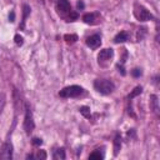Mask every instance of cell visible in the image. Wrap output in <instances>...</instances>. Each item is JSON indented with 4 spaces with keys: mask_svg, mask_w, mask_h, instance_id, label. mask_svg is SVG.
Segmentation results:
<instances>
[{
    "mask_svg": "<svg viewBox=\"0 0 160 160\" xmlns=\"http://www.w3.org/2000/svg\"><path fill=\"white\" fill-rule=\"evenodd\" d=\"M94 88L98 93L103 94V95H109L114 92L115 89V85L113 82H110V80H106V79H98L95 80L94 83Z\"/></svg>",
    "mask_w": 160,
    "mask_h": 160,
    "instance_id": "cell-1",
    "label": "cell"
},
{
    "mask_svg": "<svg viewBox=\"0 0 160 160\" xmlns=\"http://www.w3.org/2000/svg\"><path fill=\"white\" fill-rule=\"evenodd\" d=\"M83 88L82 87H78V85H70L64 88L63 90H60L59 96L61 98H78L83 94Z\"/></svg>",
    "mask_w": 160,
    "mask_h": 160,
    "instance_id": "cell-2",
    "label": "cell"
},
{
    "mask_svg": "<svg viewBox=\"0 0 160 160\" xmlns=\"http://www.w3.org/2000/svg\"><path fill=\"white\" fill-rule=\"evenodd\" d=\"M35 128V124H34V119H33V115H31V111H30V108L26 105L25 106V120H24V130L25 133L29 135Z\"/></svg>",
    "mask_w": 160,
    "mask_h": 160,
    "instance_id": "cell-3",
    "label": "cell"
},
{
    "mask_svg": "<svg viewBox=\"0 0 160 160\" xmlns=\"http://www.w3.org/2000/svg\"><path fill=\"white\" fill-rule=\"evenodd\" d=\"M134 15L136 16L138 20L140 21H148V20H153L154 16L144 8V7H135V10H134Z\"/></svg>",
    "mask_w": 160,
    "mask_h": 160,
    "instance_id": "cell-4",
    "label": "cell"
},
{
    "mask_svg": "<svg viewBox=\"0 0 160 160\" xmlns=\"http://www.w3.org/2000/svg\"><path fill=\"white\" fill-rule=\"evenodd\" d=\"M13 158V145L12 143H5L2 146V150H0V159H5V160H10Z\"/></svg>",
    "mask_w": 160,
    "mask_h": 160,
    "instance_id": "cell-5",
    "label": "cell"
},
{
    "mask_svg": "<svg viewBox=\"0 0 160 160\" xmlns=\"http://www.w3.org/2000/svg\"><path fill=\"white\" fill-rule=\"evenodd\" d=\"M114 55V50L113 49H103L99 55H98V60H99V64H103L108 60H110Z\"/></svg>",
    "mask_w": 160,
    "mask_h": 160,
    "instance_id": "cell-6",
    "label": "cell"
},
{
    "mask_svg": "<svg viewBox=\"0 0 160 160\" xmlns=\"http://www.w3.org/2000/svg\"><path fill=\"white\" fill-rule=\"evenodd\" d=\"M100 44H101V38H100V35H98V34H94V35H92V36H89V38L87 39V45H88L89 48H92V49L99 48Z\"/></svg>",
    "mask_w": 160,
    "mask_h": 160,
    "instance_id": "cell-7",
    "label": "cell"
},
{
    "mask_svg": "<svg viewBox=\"0 0 160 160\" xmlns=\"http://www.w3.org/2000/svg\"><path fill=\"white\" fill-rule=\"evenodd\" d=\"M56 8H58L59 13H61V14H69L71 12V7L68 0H59L56 4Z\"/></svg>",
    "mask_w": 160,
    "mask_h": 160,
    "instance_id": "cell-8",
    "label": "cell"
},
{
    "mask_svg": "<svg viewBox=\"0 0 160 160\" xmlns=\"http://www.w3.org/2000/svg\"><path fill=\"white\" fill-rule=\"evenodd\" d=\"M30 7L29 5H26V4H24L23 5V20H21V24L19 25V29L20 30H24L25 29V21H26V19H28V16L30 15Z\"/></svg>",
    "mask_w": 160,
    "mask_h": 160,
    "instance_id": "cell-9",
    "label": "cell"
},
{
    "mask_svg": "<svg viewBox=\"0 0 160 160\" xmlns=\"http://www.w3.org/2000/svg\"><path fill=\"white\" fill-rule=\"evenodd\" d=\"M128 40H129V34H128L126 31H120V33L115 36L114 43H115V44H120V43H125V41H128Z\"/></svg>",
    "mask_w": 160,
    "mask_h": 160,
    "instance_id": "cell-10",
    "label": "cell"
},
{
    "mask_svg": "<svg viewBox=\"0 0 160 160\" xmlns=\"http://www.w3.org/2000/svg\"><path fill=\"white\" fill-rule=\"evenodd\" d=\"M120 149H121V136H120V134H116V136L114 139V155L115 156L119 154Z\"/></svg>",
    "mask_w": 160,
    "mask_h": 160,
    "instance_id": "cell-11",
    "label": "cell"
},
{
    "mask_svg": "<svg viewBox=\"0 0 160 160\" xmlns=\"http://www.w3.org/2000/svg\"><path fill=\"white\" fill-rule=\"evenodd\" d=\"M96 19H95V14H92V13H88V14H85L84 16H83V21L84 23H87V24H95L96 21H95Z\"/></svg>",
    "mask_w": 160,
    "mask_h": 160,
    "instance_id": "cell-12",
    "label": "cell"
},
{
    "mask_svg": "<svg viewBox=\"0 0 160 160\" xmlns=\"http://www.w3.org/2000/svg\"><path fill=\"white\" fill-rule=\"evenodd\" d=\"M150 108L154 113H158L159 106H158V96L156 95H151L150 96Z\"/></svg>",
    "mask_w": 160,
    "mask_h": 160,
    "instance_id": "cell-13",
    "label": "cell"
},
{
    "mask_svg": "<svg viewBox=\"0 0 160 160\" xmlns=\"http://www.w3.org/2000/svg\"><path fill=\"white\" fill-rule=\"evenodd\" d=\"M64 40L68 44H73V43H75L78 40V35H75V34H66V35H64Z\"/></svg>",
    "mask_w": 160,
    "mask_h": 160,
    "instance_id": "cell-14",
    "label": "cell"
},
{
    "mask_svg": "<svg viewBox=\"0 0 160 160\" xmlns=\"http://www.w3.org/2000/svg\"><path fill=\"white\" fill-rule=\"evenodd\" d=\"M54 159H56V160H59V159H61V160H64L65 159V150L61 148V149H58L56 151H55V154H54V156H53Z\"/></svg>",
    "mask_w": 160,
    "mask_h": 160,
    "instance_id": "cell-15",
    "label": "cell"
},
{
    "mask_svg": "<svg viewBox=\"0 0 160 160\" xmlns=\"http://www.w3.org/2000/svg\"><path fill=\"white\" fill-rule=\"evenodd\" d=\"M5 104H7V95L4 93H0V114L3 113Z\"/></svg>",
    "mask_w": 160,
    "mask_h": 160,
    "instance_id": "cell-16",
    "label": "cell"
},
{
    "mask_svg": "<svg viewBox=\"0 0 160 160\" xmlns=\"http://www.w3.org/2000/svg\"><path fill=\"white\" fill-rule=\"evenodd\" d=\"M141 92H143V88H141V87H136V88L129 94V99H134L135 96H138L139 94H141Z\"/></svg>",
    "mask_w": 160,
    "mask_h": 160,
    "instance_id": "cell-17",
    "label": "cell"
},
{
    "mask_svg": "<svg viewBox=\"0 0 160 160\" xmlns=\"http://www.w3.org/2000/svg\"><path fill=\"white\" fill-rule=\"evenodd\" d=\"M79 110H80V114H83L87 119H89V118L92 116V115H90V108H88V106H82Z\"/></svg>",
    "mask_w": 160,
    "mask_h": 160,
    "instance_id": "cell-18",
    "label": "cell"
},
{
    "mask_svg": "<svg viewBox=\"0 0 160 160\" xmlns=\"http://www.w3.org/2000/svg\"><path fill=\"white\" fill-rule=\"evenodd\" d=\"M89 159H96V160H100V159H103V154H100L99 150H95L94 153H92V154L89 155Z\"/></svg>",
    "mask_w": 160,
    "mask_h": 160,
    "instance_id": "cell-19",
    "label": "cell"
},
{
    "mask_svg": "<svg viewBox=\"0 0 160 160\" xmlns=\"http://www.w3.org/2000/svg\"><path fill=\"white\" fill-rule=\"evenodd\" d=\"M14 40H15V44H16L18 46H21V45L24 44V39H23V36H20L19 34H16V35L14 36Z\"/></svg>",
    "mask_w": 160,
    "mask_h": 160,
    "instance_id": "cell-20",
    "label": "cell"
},
{
    "mask_svg": "<svg viewBox=\"0 0 160 160\" xmlns=\"http://www.w3.org/2000/svg\"><path fill=\"white\" fill-rule=\"evenodd\" d=\"M68 19H69V21H74V20H76V19H78V14H76L75 12H70V13H69Z\"/></svg>",
    "mask_w": 160,
    "mask_h": 160,
    "instance_id": "cell-21",
    "label": "cell"
},
{
    "mask_svg": "<svg viewBox=\"0 0 160 160\" xmlns=\"http://www.w3.org/2000/svg\"><path fill=\"white\" fill-rule=\"evenodd\" d=\"M35 158H36V159H43V160H45V159H46V153H45L44 150H40V151L36 154Z\"/></svg>",
    "mask_w": 160,
    "mask_h": 160,
    "instance_id": "cell-22",
    "label": "cell"
},
{
    "mask_svg": "<svg viewBox=\"0 0 160 160\" xmlns=\"http://www.w3.org/2000/svg\"><path fill=\"white\" fill-rule=\"evenodd\" d=\"M141 74H143V73H141V69H134V70L131 71V75H133L134 78H139Z\"/></svg>",
    "mask_w": 160,
    "mask_h": 160,
    "instance_id": "cell-23",
    "label": "cell"
},
{
    "mask_svg": "<svg viewBox=\"0 0 160 160\" xmlns=\"http://www.w3.org/2000/svg\"><path fill=\"white\" fill-rule=\"evenodd\" d=\"M31 143H33V145L39 146V145H41V144H43V140H41V139H39V138H34Z\"/></svg>",
    "mask_w": 160,
    "mask_h": 160,
    "instance_id": "cell-24",
    "label": "cell"
},
{
    "mask_svg": "<svg viewBox=\"0 0 160 160\" xmlns=\"http://www.w3.org/2000/svg\"><path fill=\"white\" fill-rule=\"evenodd\" d=\"M144 35H145V29H141V31L138 33V40L140 41V40L144 38Z\"/></svg>",
    "mask_w": 160,
    "mask_h": 160,
    "instance_id": "cell-25",
    "label": "cell"
},
{
    "mask_svg": "<svg viewBox=\"0 0 160 160\" xmlns=\"http://www.w3.org/2000/svg\"><path fill=\"white\" fill-rule=\"evenodd\" d=\"M9 21H15V13L14 12H12L10 14H9Z\"/></svg>",
    "mask_w": 160,
    "mask_h": 160,
    "instance_id": "cell-26",
    "label": "cell"
},
{
    "mask_svg": "<svg viewBox=\"0 0 160 160\" xmlns=\"http://www.w3.org/2000/svg\"><path fill=\"white\" fill-rule=\"evenodd\" d=\"M84 3L82 2V0H80V2H78V9H84Z\"/></svg>",
    "mask_w": 160,
    "mask_h": 160,
    "instance_id": "cell-27",
    "label": "cell"
},
{
    "mask_svg": "<svg viewBox=\"0 0 160 160\" xmlns=\"http://www.w3.org/2000/svg\"><path fill=\"white\" fill-rule=\"evenodd\" d=\"M118 69H119V73H121V75H125V70H124V68H123V66L118 65Z\"/></svg>",
    "mask_w": 160,
    "mask_h": 160,
    "instance_id": "cell-28",
    "label": "cell"
}]
</instances>
